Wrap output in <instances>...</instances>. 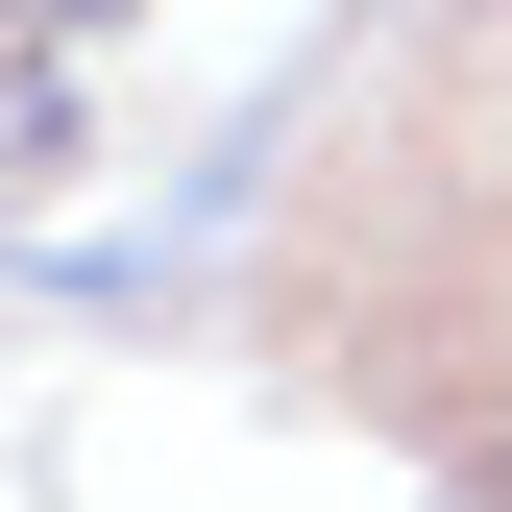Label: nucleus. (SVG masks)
Listing matches in <instances>:
<instances>
[{
    "mask_svg": "<svg viewBox=\"0 0 512 512\" xmlns=\"http://www.w3.org/2000/svg\"><path fill=\"white\" fill-rule=\"evenodd\" d=\"M98 25H147V0H0V49H98Z\"/></svg>",
    "mask_w": 512,
    "mask_h": 512,
    "instance_id": "f257e3e1",
    "label": "nucleus"
},
{
    "mask_svg": "<svg viewBox=\"0 0 512 512\" xmlns=\"http://www.w3.org/2000/svg\"><path fill=\"white\" fill-rule=\"evenodd\" d=\"M488 512H512V439H488Z\"/></svg>",
    "mask_w": 512,
    "mask_h": 512,
    "instance_id": "f03ea898",
    "label": "nucleus"
}]
</instances>
